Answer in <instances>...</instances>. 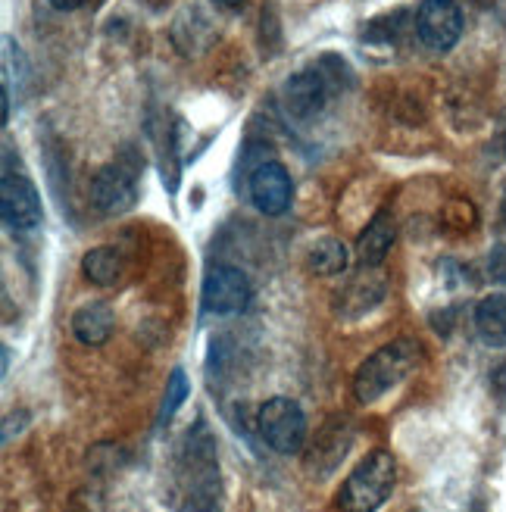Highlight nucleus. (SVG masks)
I'll return each instance as SVG.
<instances>
[{
  "mask_svg": "<svg viewBox=\"0 0 506 512\" xmlns=\"http://www.w3.org/2000/svg\"><path fill=\"white\" fill-rule=\"evenodd\" d=\"M219 456L216 441L204 422L182 434L169 469V503L175 512H216L219 509Z\"/></svg>",
  "mask_w": 506,
  "mask_h": 512,
  "instance_id": "obj_1",
  "label": "nucleus"
},
{
  "mask_svg": "<svg viewBox=\"0 0 506 512\" xmlns=\"http://www.w3.org/2000/svg\"><path fill=\"white\" fill-rule=\"evenodd\" d=\"M416 360H419L416 341L400 338V341L385 344L357 369V375H353V397L363 406L382 400L391 388H397V384L413 372Z\"/></svg>",
  "mask_w": 506,
  "mask_h": 512,
  "instance_id": "obj_2",
  "label": "nucleus"
},
{
  "mask_svg": "<svg viewBox=\"0 0 506 512\" xmlns=\"http://www.w3.org/2000/svg\"><path fill=\"white\" fill-rule=\"evenodd\" d=\"M394 478H397L394 456L388 450L369 453L363 463L347 475L344 488L338 494V509L341 512H375L391 497Z\"/></svg>",
  "mask_w": 506,
  "mask_h": 512,
  "instance_id": "obj_3",
  "label": "nucleus"
},
{
  "mask_svg": "<svg viewBox=\"0 0 506 512\" xmlns=\"http://www.w3.org/2000/svg\"><path fill=\"white\" fill-rule=\"evenodd\" d=\"M257 431L275 453L291 456L303 447V441H307V416H303V409L294 400L272 397L260 406Z\"/></svg>",
  "mask_w": 506,
  "mask_h": 512,
  "instance_id": "obj_4",
  "label": "nucleus"
},
{
  "mask_svg": "<svg viewBox=\"0 0 506 512\" xmlns=\"http://www.w3.org/2000/svg\"><path fill=\"white\" fill-rule=\"evenodd\" d=\"M0 216L13 232H29V228L41 225V194L32 178L13 169L10 160L4 166V178H0Z\"/></svg>",
  "mask_w": 506,
  "mask_h": 512,
  "instance_id": "obj_5",
  "label": "nucleus"
},
{
  "mask_svg": "<svg viewBox=\"0 0 506 512\" xmlns=\"http://www.w3.org/2000/svg\"><path fill=\"white\" fill-rule=\"evenodd\" d=\"M416 35L435 54L457 47L463 35V10L457 0H422L416 10Z\"/></svg>",
  "mask_w": 506,
  "mask_h": 512,
  "instance_id": "obj_6",
  "label": "nucleus"
},
{
  "mask_svg": "<svg viewBox=\"0 0 506 512\" xmlns=\"http://www.w3.org/2000/svg\"><path fill=\"white\" fill-rule=\"evenodd\" d=\"M250 278L235 269V266H210L204 275V291H200V300H204V310L225 316V313H238L250 303Z\"/></svg>",
  "mask_w": 506,
  "mask_h": 512,
  "instance_id": "obj_7",
  "label": "nucleus"
},
{
  "mask_svg": "<svg viewBox=\"0 0 506 512\" xmlns=\"http://www.w3.org/2000/svg\"><path fill=\"white\" fill-rule=\"evenodd\" d=\"M247 191H250V203L263 216H282L294 200L291 172L282 163H263L253 169Z\"/></svg>",
  "mask_w": 506,
  "mask_h": 512,
  "instance_id": "obj_8",
  "label": "nucleus"
},
{
  "mask_svg": "<svg viewBox=\"0 0 506 512\" xmlns=\"http://www.w3.org/2000/svg\"><path fill=\"white\" fill-rule=\"evenodd\" d=\"M91 197L97 210L104 213H125L138 203V182L135 172L125 163H110L104 166L91 182Z\"/></svg>",
  "mask_w": 506,
  "mask_h": 512,
  "instance_id": "obj_9",
  "label": "nucleus"
},
{
  "mask_svg": "<svg viewBox=\"0 0 506 512\" xmlns=\"http://www.w3.org/2000/svg\"><path fill=\"white\" fill-rule=\"evenodd\" d=\"M332 97V85H328V75L322 66H310L297 75H291L285 85V110L297 119H313L322 113V107Z\"/></svg>",
  "mask_w": 506,
  "mask_h": 512,
  "instance_id": "obj_10",
  "label": "nucleus"
},
{
  "mask_svg": "<svg viewBox=\"0 0 506 512\" xmlns=\"http://www.w3.org/2000/svg\"><path fill=\"white\" fill-rule=\"evenodd\" d=\"M113 325H116V316L107 303H85L82 310H75L72 316V335L85 347H100L110 341Z\"/></svg>",
  "mask_w": 506,
  "mask_h": 512,
  "instance_id": "obj_11",
  "label": "nucleus"
},
{
  "mask_svg": "<svg viewBox=\"0 0 506 512\" xmlns=\"http://www.w3.org/2000/svg\"><path fill=\"white\" fill-rule=\"evenodd\" d=\"M394 219L388 213H378L366 228H363V235L357 241V256H360V263L363 266H382L385 263V256L394 244Z\"/></svg>",
  "mask_w": 506,
  "mask_h": 512,
  "instance_id": "obj_12",
  "label": "nucleus"
},
{
  "mask_svg": "<svg viewBox=\"0 0 506 512\" xmlns=\"http://www.w3.org/2000/svg\"><path fill=\"white\" fill-rule=\"evenodd\" d=\"M475 328L478 338L488 347H506V297L491 294L475 306Z\"/></svg>",
  "mask_w": 506,
  "mask_h": 512,
  "instance_id": "obj_13",
  "label": "nucleus"
},
{
  "mask_svg": "<svg viewBox=\"0 0 506 512\" xmlns=\"http://www.w3.org/2000/svg\"><path fill=\"white\" fill-rule=\"evenodd\" d=\"M82 272L94 281V285H116L122 275V253L116 247H94L85 253Z\"/></svg>",
  "mask_w": 506,
  "mask_h": 512,
  "instance_id": "obj_14",
  "label": "nucleus"
},
{
  "mask_svg": "<svg viewBox=\"0 0 506 512\" xmlns=\"http://www.w3.org/2000/svg\"><path fill=\"white\" fill-rule=\"evenodd\" d=\"M307 263L316 275H325V278H332V275H341L350 263V256H347V247L338 241V238H319L313 247H310V256H307Z\"/></svg>",
  "mask_w": 506,
  "mask_h": 512,
  "instance_id": "obj_15",
  "label": "nucleus"
},
{
  "mask_svg": "<svg viewBox=\"0 0 506 512\" xmlns=\"http://www.w3.org/2000/svg\"><path fill=\"white\" fill-rule=\"evenodd\" d=\"M188 378H185V372L182 369H175L172 372V378L166 381V397H163V409H160V425L163 422H169L172 416H175V409H179L185 400H188Z\"/></svg>",
  "mask_w": 506,
  "mask_h": 512,
  "instance_id": "obj_16",
  "label": "nucleus"
},
{
  "mask_svg": "<svg viewBox=\"0 0 506 512\" xmlns=\"http://www.w3.org/2000/svg\"><path fill=\"white\" fill-rule=\"evenodd\" d=\"M488 275L497 285H506V244H497L488 256Z\"/></svg>",
  "mask_w": 506,
  "mask_h": 512,
  "instance_id": "obj_17",
  "label": "nucleus"
},
{
  "mask_svg": "<svg viewBox=\"0 0 506 512\" xmlns=\"http://www.w3.org/2000/svg\"><path fill=\"white\" fill-rule=\"evenodd\" d=\"M50 7H57V10H75V7H82L85 0H47Z\"/></svg>",
  "mask_w": 506,
  "mask_h": 512,
  "instance_id": "obj_18",
  "label": "nucleus"
},
{
  "mask_svg": "<svg viewBox=\"0 0 506 512\" xmlns=\"http://www.w3.org/2000/svg\"><path fill=\"white\" fill-rule=\"evenodd\" d=\"M216 4H222V7H241L244 0H216Z\"/></svg>",
  "mask_w": 506,
  "mask_h": 512,
  "instance_id": "obj_19",
  "label": "nucleus"
},
{
  "mask_svg": "<svg viewBox=\"0 0 506 512\" xmlns=\"http://www.w3.org/2000/svg\"><path fill=\"white\" fill-rule=\"evenodd\" d=\"M500 213H503V222H506V191H503V200H500Z\"/></svg>",
  "mask_w": 506,
  "mask_h": 512,
  "instance_id": "obj_20",
  "label": "nucleus"
}]
</instances>
